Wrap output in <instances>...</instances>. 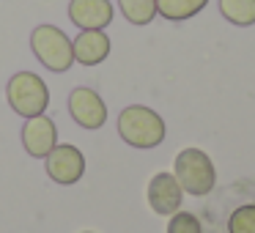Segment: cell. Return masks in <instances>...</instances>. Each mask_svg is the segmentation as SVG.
I'll return each mask as SVG.
<instances>
[{
    "instance_id": "6da1fadb",
    "label": "cell",
    "mask_w": 255,
    "mask_h": 233,
    "mask_svg": "<svg viewBox=\"0 0 255 233\" xmlns=\"http://www.w3.org/2000/svg\"><path fill=\"white\" fill-rule=\"evenodd\" d=\"M118 134L127 145L140 151H148L156 148V145L165 140V121L156 110L145 105H129L121 110L118 116Z\"/></svg>"
},
{
    "instance_id": "9c48e42d",
    "label": "cell",
    "mask_w": 255,
    "mask_h": 233,
    "mask_svg": "<svg viewBox=\"0 0 255 233\" xmlns=\"http://www.w3.org/2000/svg\"><path fill=\"white\" fill-rule=\"evenodd\" d=\"M116 17L110 0H69V19L80 30H105Z\"/></svg>"
},
{
    "instance_id": "277c9868",
    "label": "cell",
    "mask_w": 255,
    "mask_h": 233,
    "mask_svg": "<svg viewBox=\"0 0 255 233\" xmlns=\"http://www.w3.org/2000/svg\"><path fill=\"white\" fill-rule=\"evenodd\" d=\"M173 176L178 178L181 189L187 195L195 198H203L211 189L217 187V167L209 159V154L200 148H184L176 156V167H173Z\"/></svg>"
},
{
    "instance_id": "8fae6325",
    "label": "cell",
    "mask_w": 255,
    "mask_h": 233,
    "mask_svg": "<svg viewBox=\"0 0 255 233\" xmlns=\"http://www.w3.org/2000/svg\"><path fill=\"white\" fill-rule=\"evenodd\" d=\"M209 6V0H156V14L170 22H184L192 19Z\"/></svg>"
},
{
    "instance_id": "7c38bea8",
    "label": "cell",
    "mask_w": 255,
    "mask_h": 233,
    "mask_svg": "<svg viewBox=\"0 0 255 233\" xmlns=\"http://www.w3.org/2000/svg\"><path fill=\"white\" fill-rule=\"evenodd\" d=\"M220 14L236 28L255 25V0H220Z\"/></svg>"
},
{
    "instance_id": "ba28073f",
    "label": "cell",
    "mask_w": 255,
    "mask_h": 233,
    "mask_svg": "<svg viewBox=\"0 0 255 233\" xmlns=\"http://www.w3.org/2000/svg\"><path fill=\"white\" fill-rule=\"evenodd\" d=\"M145 195H148L151 211L162 217H173L184 203V189L173 173H156L148 181V192Z\"/></svg>"
},
{
    "instance_id": "2e32d148",
    "label": "cell",
    "mask_w": 255,
    "mask_h": 233,
    "mask_svg": "<svg viewBox=\"0 0 255 233\" xmlns=\"http://www.w3.org/2000/svg\"><path fill=\"white\" fill-rule=\"evenodd\" d=\"M85 233H91V231H85Z\"/></svg>"
},
{
    "instance_id": "9a60e30c",
    "label": "cell",
    "mask_w": 255,
    "mask_h": 233,
    "mask_svg": "<svg viewBox=\"0 0 255 233\" xmlns=\"http://www.w3.org/2000/svg\"><path fill=\"white\" fill-rule=\"evenodd\" d=\"M167 233H203L200 220L189 211H176L167 222Z\"/></svg>"
},
{
    "instance_id": "52a82bcc",
    "label": "cell",
    "mask_w": 255,
    "mask_h": 233,
    "mask_svg": "<svg viewBox=\"0 0 255 233\" xmlns=\"http://www.w3.org/2000/svg\"><path fill=\"white\" fill-rule=\"evenodd\" d=\"M19 137H22V148L33 159H44L58 145V126L50 116H33V118H25Z\"/></svg>"
},
{
    "instance_id": "8992f818",
    "label": "cell",
    "mask_w": 255,
    "mask_h": 233,
    "mask_svg": "<svg viewBox=\"0 0 255 233\" xmlns=\"http://www.w3.org/2000/svg\"><path fill=\"white\" fill-rule=\"evenodd\" d=\"M69 116L74 118L77 126L96 132V129H102L107 123V105L94 88L80 85V88H74L69 94Z\"/></svg>"
},
{
    "instance_id": "5b68a950",
    "label": "cell",
    "mask_w": 255,
    "mask_h": 233,
    "mask_svg": "<svg viewBox=\"0 0 255 233\" xmlns=\"http://www.w3.org/2000/svg\"><path fill=\"white\" fill-rule=\"evenodd\" d=\"M44 165H47V176L61 187H72L85 176V154L77 145L69 143H58L44 156Z\"/></svg>"
},
{
    "instance_id": "7a4b0ae2",
    "label": "cell",
    "mask_w": 255,
    "mask_h": 233,
    "mask_svg": "<svg viewBox=\"0 0 255 233\" xmlns=\"http://www.w3.org/2000/svg\"><path fill=\"white\" fill-rule=\"evenodd\" d=\"M30 50H33L36 61L47 69V72L63 74L74 66V50L72 39L55 25H39L30 33Z\"/></svg>"
},
{
    "instance_id": "4fadbf2b",
    "label": "cell",
    "mask_w": 255,
    "mask_h": 233,
    "mask_svg": "<svg viewBox=\"0 0 255 233\" xmlns=\"http://www.w3.org/2000/svg\"><path fill=\"white\" fill-rule=\"evenodd\" d=\"M118 8L132 25H148L156 17V0H118Z\"/></svg>"
},
{
    "instance_id": "5bb4252c",
    "label": "cell",
    "mask_w": 255,
    "mask_h": 233,
    "mask_svg": "<svg viewBox=\"0 0 255 233\" xmlns=\"http://www.w3.org/2000/svg\"><path fill=\"white\" fill-rule=\"evenodd\" d=\"M228 233H255V203L239 206L228 220Z\"/></svg>"
},
{
    "instance_id": "3957f363",
    "label": "cell",
    "mask_w": 255,
    "mask_h": 233,
    "mask_svg": "<svg viewBox=\"0 0 255 233\" xmlns=\"http://www.w3.org/2000/svg\"><path fill=\"white\" fill-rule=\"evenodd\" d=\"M6 99L17 116H44L50 107V88L36 72H17L6 85Z\"/></svg>"
},
{
    "instance_id": "30bf717a",
    "label": "cell",
    "mask_w": 255,
    "mask_h": 233,
    "mask_svg": "<svg viewBox=\"0 0 255 233\" xmlns=\"http://www.w3.org/2000/svg\"><path fill=\"white\" fill-rule=\"evenodd\" d=\"M74 63L83 66H99L110 55V36L105 30H80L77 39H72Z\"/></svg>"
}]
</instances>
